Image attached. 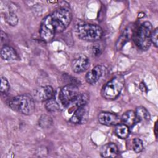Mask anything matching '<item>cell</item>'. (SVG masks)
<instances>
[{
	"label": "cell",
	"mask_w": 158,
	"mask_h": 158,
	"mask_svg": "<svg viewBox=\"0 0 158 158\" xmlns=\"http://www.w3.org/2000/svg\"><path fill=\"white\" fill-rule=\"evenodd\" d=\"M1 56L5 60H14L17 58V54L14 49L8 45H5L1 48Z\"/></svg>",
	"instance_id": "13"
},
{
	"label": "cell",
	"mask_w": 158,
	"mask_h": 158,
	"mask_svg": "<svg viewBox=\"0 0 158 158\" xmlns=\"http://www.w3.org/2000/svg\"><path fill=\"white\" fill-rule=\"evenodd\" d=\"M75 34L80 39L86 41H96L102 35L101 27L96 24L79 23L75 27Z\"/></svg>",
	"instance_id": "3"
},
{
	"label": "cell",
	"mask_w": 158,
	"mask_h": 158,
	"mask_svg": "<svg viewBox=\"0 0 158 158\" xmlns=\"http://www.w3.org/2000/svg\"><path fill=\"white\" fill-rule=\"evenodd\" d=\"M115 135L121 139H126L129 134V127L124 123H118L115 128Z\"/></svg>",
	"instance_id": "17"
},
{
	"label": "cell",
	"mask_w": 158,
	"mask_h": 158,
	"mask_svg": "<svg viewBox=\"0 0 158 158\" xmlns=\"http://www.w3.org/2000/svg\"><path fill=\"white\" fill-rule=\"evenodd\" d=\"M89 100V96L86 93H79L74 101L71 103L70 106H74L77 109L79 107L85 106L86 104Z\"/></svg>",
	"instance_id": "18"
},
{
	"label": "cell",
	"mask_w": 158,
	"mask_h": 158,
	"mask_svg": "<svg viewBox=\"0 0 158 158\" xmlns=\"http://www.w3.org/2000/svg\"><path fill=\"white\" fill-rule=\"evenodd\" d=\"M5 19L6 22L11 26H15L18 23V18L13 12H9L6 14Z\"/></svg>",
	"instance_id": "21"
},
{
	"label": "cell",
	"mask_w": 158,
	"mask_h": 158,
	"mask_svg": "<svg viewBox=\"0 0 158 158\" xmlns=\"http://www.w3.org/2000/svg\"><path fill=\"white\" fill-rule=\"evenodd\" d=\"M9 107L14 111L24 114H31L35 108V99L28 94L18 95L12 98L9 102Z\"/></svg>",
	"instance_id": "2"
},
{
	"label": "cell",
	"mask_w": 158,
	"mask_h": 158,
	"mask_svg": "<svg viewBox=\"0 0 158 158\" xmlns=\"http://www.w3.org/2000/svg\"><path fill=\"white\" fill-rule=\"evenodd\" d=\"M100 154L103 157H115L118 154V147L115 143H107L101 147Z\"/></svg>",
	"instance_id": "12"
},
{
	"label": "cell",
	"mask_w": 158,
	"mask_h": 158,
	"mask_svg": "<svg viewBox=\"0 0 158 158\" xmlns=\"http://www.w3.org/2000/svg\"><path fill=\"white\" fill-rule=\"evenodd\" d=\"M55 91L51 86H39L33 91V98L38 102H44L54 97Z\"/></svg>",
	"instance_id": "7"
},
{
	"label": "cell",
	"mask_w": 158,
	"mask_h": 158,
	"mask_svg": "<svg viewBox=\"0 0 158 158\" xmlns=\"http://www.w3.org/2000/svg\"><path fill=\"white\" fill-rule=\"evenodd\" d=\"M98 121L106 126H113L120 123L121 118L118 115L109 112H101L98 115Z\"/></svg>",
	"instance_id": "9"
},
{
	"label": "cell",
	"mask_w": 158,
	"mask_h": 158,
	"mask_svg": "<svg viewBox=\"0 0 158 158\" xmlns=\"http://www.w3.org/2000/svg\"><path fill=\"white\" fill-rule=\"evenodd\" d=\"M157 35H158V30L157 28H156L154 30H152L151 35V43H153V44L156 47H157V41H158Z\"/></svg>",
	"instance_id": "24"
},
{
	"label": "cell",
	"mask_w": 158,
	"mask_h": 158,
	"mask_svg": "<svg viewBox=\"0 0 158 158\" xmlns=\"http://www.w3.org/2000/svg\"><path fill=\"white\" fill-rule=\"evenodd\" d=\"M88 112V107H86V104L78 107L71 117L70 122L74 124H80L84 123L85 122V120L87 119Z\"/></svg>",
	"instance_id": "11"
},
{
	"label": "cell",
	"mask_w": 158,
	"mask_h": 158,
	"mask_svg": "<svg viewBox=\"0 0 158 158\" xmlns=\"http://www.w3.org/2000/svg\"><path fill=\"white\" fill-rule=\"evenodd\" d=\"M91 50H92V52H93V55H94V56H98V55H99L100 53H101V51L100 46H98V45H94V46H93L92 47Z\"/></svg>",
	"instance_id": "25"
},
{
	"label": "cell",
	"mask_w": 158,
	"mask_h": 158,
	"mask_svg": "<svg viewBox=\"0 0 158 158\" xmlns=\"http://www.w3.org/2000/svg\"><path fill=\"white\" fill-rule=\"evenodd\" d=\"M121 121L128 127L133 126L138 122L135 112L131 110H127L122 115Z\"/></svg>",
	"instance_id": "14"
},
{
	"label": "cell",
	"mask_w": 158,
	"mask_h": 158,
	"mask_svg": "<svg viewBox=\"0 0 158 158\" xmlns=\"http://www.w3.org/2000/svg\"><path fill=\"white\" fill-rule=\"evenodd\" d=\"M104 67L102 65H96L90 70L85 76L86 82L91 85L97 83L102 77L104 72Z\"/></svg>",
	"instance_id": "10"
},
{
	"label": "cell",
	"mask_w": 158,
	"mask_h": 158,
	"mask_svg": "<svg viewBox=\"0 0 158 158\" xmlns=\"http://www.w3.org/2000/svg\"><path fill=\"white\" fill-rule=\"evenodd\" d=\"M132 144H133V149L135 152L139 153L143 150V148H144L143 143V141L139 138H135L133 140Z\"/></svg>",
	"instance_id": "20"
},
{
	"label": "cell",
	"mask_w": 158,
	"mask_h": 158,
	"mask_svg": "<svg viewBox=\"0 0 158 158\" xmlns=\"http://www.w3.org/2000/svg\"><path fill=\"white\" fill-rule=\"evenodd\" d=\"M52 123V122L51 117L46 115H43L39 120V125L42 128H46L50 127Z\"/></svg>",
	"instance_id": "22"
},
{
	"label": "cell",
	"mask_w": 158,
	"mask_h": 158,
	"mask_svg": "<svg viewBox=\"0 0 158 158\" xmlns=\"http://www.w3.org/2000/svg\"><path fill=\"white\" fill-rule=\"evenodd\" d=\"M72 15L68 7H61L46 15L41 21L40 35L45 42L51 41L57 33L64 31L70 25Z\"/></svg>",
	"instance_id": "1"
},
{
	"label": "cell",
	"mask_w": 158,
	"mask_h": 158,
	"mask_svg": "<svg viewBox=\"0 0 158 158\" xmlns=\"http://www.w3.org/2000/svg\"><path fill=\"white\" fill-rule=\"evenodd\" d=\"M139 88H140L141 90L143 91H145L147 90V88H146V85H144V83H141V84L139 85Z\"/></svg>",
	"instance_id": "26"
},
{
	"label": "cell",
	"mask_w": 158,
	"mask_h": 158,
	"mask_svg": "<svg viewBox=\"0 0 158 158\" xmlns=\"http://www.w3.org/2000/svg\"><path fill=\"white\" fill-rule=\"evenodd\" d=\"M45 107L49 112H56L62 109V107L55 95L53 98L46 101Z\"/></svg>",
	"instance_id": "15"
},
{
	"label": "cell",
	"mask_w": 158,
	"mask_h": 158,
	"mask_svg": "<svg viewBox=\"0 0 158 158\" xmlns=\"http://www.w3.org/2000/svg\"><path fill=\"white\" fill-rule=\"evenodd\" d=\"M130 30H128V29H125L123 33L118 39L116 43V48L117 50H120L124 46V44L129 40L130 36Z\"/></svg>",
	"instance_id": "19"
},
{
	"label": "cell",
	"mask_w": 158,
	"mask_h": 158,
	"mask_svg": "<svg viewBox=\"0 0 158 158\" xmlns=\"http://www.w3.org/2000/svg\"><path fill=\"white\" fill-rule=\"evenodd\" d=\"M78 94V87L75 85L69 84L58 89L54 95L62 108L69 107Z\"/></svg>",
	"instance_id": "6"
},
{
	"label": "cell",
	"mask_w": 158,
	"mask_h": 158,
	"mask_svg": "<svg viewBox=\"0 0 158 158\" xmlns=\"http://www.w3.org/2000/svg\"><path fill=\"white\" fill-rule=\"evenodd\" d=\"M135 114L138 122H147L150 120V114L149 112L145 107L143 106H139L137 107Z\"/></svg>",
	"instance_id": "16"
},
{
	"label": "cell",
	"mask_w": 158,
	"mask_h": 158,
	"mask_svg": "<svg viewBox=\"0 0 158 158\" xmlns=\"http://www.w3.org/2000/svg\"><path fill=\"white\" fill-rule=\"evenodd\" d=\"M71 66L74 72H83L88 69L89 66V60L85 55L79 54L72 60Z\"/></svg>",
	"instance_id": "8"
},
{
	"label": "cell",
	"mask_w": 158,
	"mask_h": 158,
	"mask_svg": "<svg viewBox=\"0 0 158 158\" xmlns=\"http://www.w3.org/2000/svg\"><path fill=\"white\" fill-rule=\"evenodd\" d=\"M10 86L7 80L2 77L1 78V86H0V91L1 93H6L9 90Z\"/></svg>",
	"instance_id": "23"
},
{
	"label": "cell",
	"mask_w": 158,
	"mask_h": 158,
	"mask_svg": "<svg viewBox=\"0 0 158 158\" xmlns=\"http://www.w3.org/2000/svg\"><path fill=\"white\" fill-rule=\"evenodd\" d=\"M152 31V24L148 22H143L134 35V41L136 46L143 51L148 49L151 46V35Z\"/></svg>",
	"instance_id": "4"
},
{
	"label": "cell",
	"mask_w": 158,
	"mask_h": 158,
	"mask_svg": "<svg viewBox=\"0 0 158 158\" xmlns=\"http://www.w3.org/2000/svg\"><path fill=\"white\" fill-rule=\"evenodd\" d=\"M124 78L121 75H117L109 81L102 88L101 94L106 99L113 100L120 94L124 86Z\"/></svg>",
	"instance_id": "5"
}]
</instances>
